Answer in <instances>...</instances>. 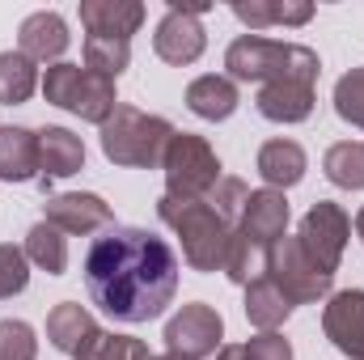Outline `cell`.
Instances as JSON below:
<instances>
[{
	"mask_svg": "<svg viewBox=\"0 0 364 360\" xmlns=\"http://www.w3.org/2000/svg\"><path fill=\"white\" fill-rule=\"evenodd\" d=\"M85 292L114 322L140 327L161 318L178 292V255L140 225H110L85 250Z\"/></svg>",
	"mask_w": 364,
	"mask_h": 360,
	"instance_id": "cell-1",
	"label": "cell"
},
{
	"mask_svg": "<svg viewBox=\"0 0 364 360\" xmlns=\"http://www.w3.org/2000/svg\"><path fill=\"white\" fill-rule=\"evenodd\" d=\"M225 77L237 85H272V81H305L318 85L322 60L314 47L305 43H279V38H263V34H242L229 43L225 51Z\"/></svg>",
	"mask_w": 364,
	"mask_h": 360,
	"instance_id": "cell-2",
	"label": "cell"
},
{
	"mask_svg": "<svg viewBox=\"0 0 364 360\" xmlns=\"http://www.w3.org/2000/svg\"><path fill=\"white\" fill-rule=\"evenodd\" d=\"M157 216L161 225L174 229V238L182 242V259L191 271H220L225 268V246L233 225L208 203V199H157Z\"/></svg>",
	"mask_w": 364,
	"mask_h": 360,
	"instance_id": "cell-3",
	"label": "cell"
},
{
	"mask_svg": "<svg viewBox=\"0 0 364 360\" xmlns=\"http://www.w3.org/2000/svg\"><path fill=\"white\" fill-rule=\"evenodd\" d=\"M174 140V123L161 115H144L136 106H114V115L102 123V153L114 166L127 170H157L166 149Z\"/></svg>",
	"mask_w": 364,
	"mask_h": 360,
	"instance_id": "cell-4",
	"label": "cell"
},
{
	"mask_svg": "<svg viewBox=\"0 0 364 360\" xmlns=\"http://www.w3.org/2000/svg\"><path fill=\"white\" fill-rule=\"evenodd\" d=\"M43 97L51 102V106H60V110H68V115H77V119H85V123H106L110 115H114V106H119V93H114V81H106V77H97L90 68H81V64H51L47 73H43Z\"/></svg>",
	"mask_w": 364,
	"mask_h": 360,
	"instance_id": "cell-5",
	"label": "cell"
},
{
	"mask_svg": "<svg viewBox=\"0 0 364 360\" xmlns=\"http://www.w3.org/2000/svg\"><path fill=\"white\" fill-rule=\"evenodd\" d=\"M161 174H166L170 199H208L212 186L225 179L216 149L195 132H174V140L161 157Z\"/></svg>",
	"mask_w": 364,
	"mask_h": 360,
	"instance_id": "cell-6",
	"label": "cell"
},
{
	"mask_svg": "<svg viewBox=\"0 0 364 360\" xmlns=\"http://www.w3.org/2000/svg\"><path fill=\"white\" fill-rule=\"evenodd\" d=\"M348 238H352V216L339 203H331V199H318L301 216V225H296V242H301L305 259L318 271H326V275L339 271L343 250H348Z\"/></svg>",
	"mask_w": 364,
	"mask_h": 360,
	"instance_id": "cell-7",
	"label": "cell"
},
{
	"mask_svg": "<svg viewBox=\"0 0 364 360\" xmlns=\"http://www.w3.org/2000/svg\"><path fill=\"white\" fill-rule=\"evenodd\" d=\"M267 280L292 305H318V301L331 297V284H335V275L318 271L305 259V250H301L296 238H279L267 250Z\"/></svg>",
	"mask_w": 364,
	"mask_h": 360,
	"instance_id": "cell-8",
	"label": "cell"
},
{
	"mask_svg": "<svg viewBox=\"0 0 364 360\" xmlns=\"http://www.w3.org/2000/svg\"><path fill=\"white\" fill-rule=\"evenodd\" d=\"M208 9V0H195V4H182V0H170L166 17L157 21V34H153V51L157 60L174 64V68H186L203 55L208 47V30L199 21V13Z\"/></svg>",
	"mask_w": 364,
	"mask_h": 360,
	"instance_id": "cell-9",
	"label": "cell"
},
{
	"mask_svg": "<svg viewBox=\"0 0 364 360\" xmlns=\"http://www.w3.org/2000/svg\"><path fill=\"white\" fill-rule=\"evenodd\" d=\"M220 339H225V318L203 305V301H191L182 305L178 314L166 322V348L182 360H208L220 352Z\"/></svg>",
	"mask_w": 364,
	"mask_h": 360,
	"instance_id": "cell-10",
	"label": "cell"
},
{
	"mask_svg": "<svg viewBox=\"0 0 364 360\" xmlns=\"http://www.w3.org/2000/svg\"><path fill=\"white\" fill-rule=\"evenodd\" d=\"M43 221L55 225L64 238H90V233H102L114 225V212L93 191H64V195H47Z\"/></svg>",
	"mask_w": 364,
	"mask_h": 360,
	"instance_id": "cell-11",
	"label": "cell"
},
{
	"mask_svg": "<svg viewBox=\"0 0 364 360\" xmlns=\"http://www.w3.org/2000/svg\"><path fill=\"white\" fill-rule=\"evenodd\" d=\"M322 331L343 356L364 360V288H343L326 297Z\"/></svg>",
	"mask_w": 364,
	"mask_h": 360,
	"instance_id": "cell-12",
	"label": "cell"
},
{
	"mask_svg": "<svg viewBox=\"0 0 364 360\" xmlns=\"http://www.w3.org/2000/svg\"><path fill=\"white\" fill-rule=\"evenodd\" d=\"M102 335L106 331L97 327V318H93L85 305H77V301H60L47 314V339H51V348L64 352V356H73V360L90 356Z\"/></svg>",
	"mask_w": 364,
	"mask_h": 360,
	"instance_id": "cell-13",
	"label": "cell"
},
{
	"mask_svg": "<svg viewBox=\"0 0 364 360\" xmlns=\"http://www.w3.org/2000/svg\"><path fill=\"white\" fill-rule=\"evenodd\" d=\"M73 34H68V21L55 13V9H38L30 13L21 26H17V51L34 64H60V55L68 51Z\"/></svg>",
	"mask_w": 364,
	"mask_h": 360,
	"instance_id": "cell-14",
	"label": "cell"
},
{
	"mask_svg": "<svg viewBox=\"0 0 364 360\" xmlns=\"http://www.w3.org/2000/svg\"><path fill=\"white\" fill-rule=\"evenodd\" d=\"M288 199H284V191H272V186H263V191H250V199H246V208H242V221H237V229L246 233V238H255L259 246H267L272 250L279 238H288Z\"/></svg>",
	"mask_w": 364,
	"mask_h": 360,
	"instance_id": "cell-15",
	"label": "cell"
},
{
	"mask_svg": "<svg viewBox=\"0 0 364 360\" xmlns=\"http://www.w3.org/2000/svg\"><path fill=\"white\" fill-rule=\"evenodd\" d=\"M85 170V144L68 127H43L38 132V182L43 191L55 179H73Z\"/></svg>",
	"mask_w": 364,
	"mask_h": 360,
	"instance_id": "cell-16",
	"label": "cell"
},
{
	"mask_svg": "<svg viewBox=\"0 0 364 360\" xmlns=\"http://www.w3.org/2000/svg\"><path fill=\"white\" fill-rule=\"evenodd\" d=\"M144 4L140 0H81V26L93 38H127L140 30Z\"/></svg>",
	"mask_w": 364,
	"mask_h": 360,
	"instance_id": "cell-17",
	"label": "cell"
},
{
	"mask_svg": "<svg viewBox=\"0 0 364 360\" xmlns=\"http://www.w3.org/2000/svg\"><path fill=\"white\" fill-rule=\"evenodd\" d=\"M255 106H259V115L267 123H305L314 115V85H305V81H272V85H259Z\"/></svg>",
	"mask_w": 364,
	"mask_h": 360,
	"instance_id": "cell-18",
	"label": "cell"
},
{
	"mask_svg": "<svg viewBox=\"0 0 364 360\" xmlns=\"http://www.w3.org/2000/svg\"><path fill=\"white\" fill-rule=\"evenodd\" d=\"M255 170H259V179L267 182L272 191H288V186H296V182L305 179V170H309V157H305V149L296 144V140H267L263 149H259V157H255Z\"/></svg>",
	"mask_w": 364,
	"mask_h": 360,
	"instance_id": "cell-19",
	"label": "cell"
},
{
	"mask_svg": "<svg viewBox=\"0 0 364 360\" xmlns=\"http://www.w3.org/2000/svg\"><path fill=\"white\" fill-rule=\"evenodd\" d=\"M0 182H38V132L0 127Z\"/></svg>",
	"mask_w": 364,
	"mask_h": 360,
	"instance_id": "cell-20",
	"label": "cell"
},
{
	"mask_svg": "<svg viewBox=\"0 0 364 360\" xmlns=\"http://www.w3.org/2000/svg\"><path fill=\"white\" fill-rule=\"evenodd\" d=\"M237 102H242L237 85H233L229 77H220V73L195 77V81L186 85V106H191V115H199V119H208V123H225V119H233Z\"/></svg>",
	"mask_w": 364,
	"mask_h": 360,
	"instance_id": "cell-21",
	"label": "cell"
},
{
	"mask_svg": "<svg viewBox=\"0 0 364 360\" xmlns=\"http://www.w3.org/2000/svg\"><path fill=\"white\" fill-rule=\"evenodd\" d=\"M233 17L259 34L267 26H305L314 17V4L309 0H237Z\"/></svg>",
	"mask_w": 364,
	"mask_h": 360,
	"instance_id": "cell-22",
	"label": "cell"
},
{
	"mask_svg": "<svg viewBox=\"0 0 364 360\" xmlns=\"http://www.w3.org/2000/svg\"><path fill=\"white\" fill-rule=\"evenodd\" d=\"M225 275L233 280V284H255V280H263L267 275V246H259L255 238H246L242 229H233L229 233V246H225Z\"/></svg>",
	"mask_w": 364,
	"mask_h": 360,
	"instance_id": "cell-23",
	"label": "cell"
},
{
	"mask_svg": "<svg viewBox=\"0 0 364 360\" xmlns=\"http://www.w3.org/2000/svg\"><path fill=\"white\" fill-rule=\"evenodd\" d=\"M288 314H292V301L275 288L267 275L255 280V284H246V318H250V327H259V331H279V327L288 322Z\"/></svg>",
	"mask_w": 364,
	"mask_h": 360,
	"instance_id": "cell-24",
	"label": "cell"
},
{
	"mask_svg": "<svg viewBox=\"0 0 364 360\" xmlns=\"http://www.w3.org/2000/svg\"><path fill=\"white\" fill-rule=\"evenodd\" d=\"M21 250H26V259H30L34 268L47 271V275H64V268H68V238H64L55 225H47V221L30 225Z\"/></svg>",
	"mask_w": 364,
	"mask_h": 360,
	"instance_id": "cell-25",
	"label": "cell"
},
{
	"mask_svg": "<svg viewBox=\"0 0 364 360\" xmlns=\"http://www.w3.org/2000/svg\"><path fill=\"white\" fill-rule=\"evenodd\" d=\"M38 64L21 51H0V106H21L38 90Z\"/></svg>",
	"mask_w": 364,
	"mask_h": 360,
	"instance_id": "cell-26",
	"label": "cell"
},
{
	"mask_svg": "<svg viewBox=\"0 0 364 360\" xmlns=\"http://www.w3.org/2000/svg\"><path fill=\"white\" fill-rule=\"evenodd\" d=\"M322 174L343 191H364V144H356V140L331 144L322 157Z\"/></svg>",
	"mask_w": 364,
	"mask_h": 360,
	"instance_id": "cell-27",
	"label": "cell"
},
{
	"mask_svg": "<svg viewBox=\"0 0 364 360\" xmlns=\"http://www.w3.org/2000/svg\"><path fill=\"white\" fill-rule=\"evenodd\" d=\"M132 64V43L127 38H93L85 34V68L106 77V81H119Z\"/></svg>",
	"mask_w": 364,
	"mask_h": 360,
	"instance_id": "cell-28",
	"label": "cell"
},
{
	"mask_svg": "<svg viewBox=\"0 0 364 360\" xmlns=\"http://www.w3.org/2000/svg\"><path fill=\"white\" fill-rule=\"evenodd\" d=\"M0 360H38V335L21 318L0 322Z\"/></svg>",
	"mask_w": 364,
	"mask_h": 360,
	"instance_id": "cell-29",
	"label": "cell"
},
{
	"mask_svg": "<svg viewBox=\"0 0 364 360\" xmlns=\"http://www.w3.org/2000/svg\"><path fill=\"white\" fill-rule=\"evenodd\" d=\"M335 115L364 132V68H352L348 77H339V85H335Z\"/></svg>",
	"mask_w": 364,
	"mask_h": 360,
	"instance_id": "cell-30",
	"label": "cell"
},
{
	"mask_svg": "<svg viewBox=\"0 0 364 360\" xmlns=\"http://www.w3.org/2000/svg\"><path fill=\"white\" fill-rule=\"evenodd\" d=\"M26 284H30V259H26V250L13 246V242H0V301L26 292Z\"/></svg>",
	"mask_w": 364,
	"mask_h": 360,
	"instance_id": "cell-31",
	"label": "cell"
},
{
	"mask_svg": "<svg viewBox=\"0 0 364 360\" xmlns=\"http://www.w3.org/2000/svg\"><path fill=\"white\" fill-rule=\"evenodd\" d=\"M246 199H250V186H246L242 179H229V174L216 182V186H212V195H208V203H212V208L233 225V229H237V221H242Z\"/></svg>",
	"mask_w": 364,
	"mask_h": 360,
	"instance_id": "cell-32",
	"label": "cell"
},
{
	"mask_svg": "<svg viewBox=\"0 0 364 360\" xmlns=\"http://www.w3.org/2000/svg\"><path fill=\"white\" fill-rule=\"evenodd\" d=\"M149 356H153V352H149L140 339H132V335H110V331H106L85 360H149Z\"/></svg>",
	"mask_w": 364,
	"mask_h": 360,
	"instance_id": "cell-33",
	"label": "cell"
},
{
	"mask_svg": "<svg viewBox=\"0 0 364 360\" xmlns=\"http://www.w3.org/2000/svg\"><path fill=\"white\" fill-rule=\"evenodd\" d=\"M242 360H292V344L279 331H263L250 344H242Z\"/></svg>",
	"mask_w": 364,
	"mask_h": 360,
	"instance_id": "cell-34",
	"label": "cell"
},
{
	"mask_svg": "<svg viewBox=\"0 0 364 360\" xmlns=\"http://www.w3.org/2000/svg\"><path fill=\"white\" fill-rule=\"evenodd\" d=\"M216 360H242V344H225V348L216 352Z\"/></svg>",
	"mask_w": 364,
	"mask_h": 360,
	"instance_id": "cell-35",
	"label": "cell"
},
{
	"mask_svg": "<svg viewBox=\"0 0 364 360\" xmlns=\"http://www.w3.org/2000/svg\"><path fill=\"white\" fill-rule=\"evenodd\" d=\"M356 233H360V242H364V208L356 212Z\"/></svg>",
	"mask_w": 364,
	"mask_h": 360,
	"instance_id": "cell-36",
	"label": "cell"
},
{
	"mask_svg": "<svg viewBox=\"0 0 364 360\" xmlns=\"http://www.w3.org/2000/svg\"><path fill=\"white\" fill-rule=\"evenodd\" d=\"M149 360H182V356H174V352H166V356H149Z\"/></svg>",
	"mask_w": 364,
	"mask_h": 360,
	"instance_id": "cell-37",
	"label": "cell"
}]
</instances>
